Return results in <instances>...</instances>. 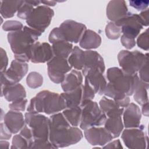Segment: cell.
Wrapping results in <instances>:
<instances>
[{
    "mask_svg": "<svg viewBox=\"0 0 149 149\" xmlns=\"http://www.w3.org/2000/svg\"><path fill=\"white\" fill-rule=\"evenodd\" d=\"M49 140L55 148H63L75 144L83 137L82 131L72 126L62 113L58 112L49 117Z\"/></svg>",
    "mask_w": 149,
    "mask_h": 149,
    "instance_id": "obj_1",
    "label": "cell"
},
{
    "mask_svg": "<svg viewBox=\"0 0 149 149\" xmlns=\"http://www.w3.org/2000/svg\"><path fill=\"white\" fill-rule=\"evenodd\" d=\"M42 35L40 32L25 26L20 30L8 33L7 38L15 59L27 62L30 61V49Z\"/></svg>",
    "mask_w": 149,
    "mask_h": 149,
    "instance_id": "obj_2",
    "label": "cell"
},
{
    "mask_svg": "<svg viewBox=\"0 0 149 149\" xmlns=\"http://www.w3.org/2000/svg\"><path fill=\"white\" fill-rule=\"evenodd\" d=\"M107 77L108 83L115 89L129 97L133 95L140 79L137 73L127 74L117 67L108 69Z\"/></svg>",
    "mask_w": 149,
    "mask_h": 149,
    "instance_id": "obj_3",
    "label": "cell"
},
{
    "mask_svg": "<svg viewBox=\"0 0 149 149\" xmlns=\"http://www.w3.org/2000/svg\"><path fill=\"white\" fill-rule=\"evenodd\" d=\"M148 59V53L136 50H122L118 54V60L121 69L127 74H137L145 61Z\"/></svg>",
    "mask_w": 149,
    "mask_h": 149,
    "instance_id": "obj_4",
    "label": "cell"
},
{
    "mask_svg": "<svg viewBox=\"0 0 149 149\" xmlns=\"http://www.w3.org/2000/svg\"><path fill=\"white\" fill-rule=\"evenodd\" d=\"M81 108V116L80 127L85 130L93 126H101L103 125L107 116L103 113L97 102L91 101Z\"/></svg>",
    "mask_w": 149,
    "mask_h": 149,
    "instance_id": "obj_5",
    "label": "cell"
},
{
    "mask_svg": "<svg viewBox=\"0 0 149 149\" xmlns=\"http://www.w3.org/2000/svg\"><path fill=\"white\" fill-rule=\"evenodd\" d=\"M25 123L31 130L33 140H49V118L40 113L26 112Z\"/></svg>",
    "mask_w": 149,
    "mask_h": 149,
    "instance_id": "obj_6",
    "label": "cell"
},
{
    "mask_svg": "<svg viewBox=\"0 0 149 149\" xmlns=\"http://www.w3.org/2000/svg\"><path fill=\"white\" fill-rule=\"evenodd\" d=\"M54 16L53 9L45 5H39L34 8L26 20V23L30 27L42 34L49 26Z\"/></svg>",
    "mask_w": 149,
    "mask_h": 149,
    "instance_id": "obj_7",
    "label": "cell"
},
{
    "mask_svg": "<svg viewBox=\"0 0 149 149\" xmlns=\"http://www.w3.org/2000/svg\"><path fill=\"white\" fill-rule=\"evenodd\" d=\"M86 29L84 24L70 19L63 21L58 27L61 41L70 43L79 42Z\"/></svg>",
    "mask_w": 149,
    "mask_h": 149,
    "instance_id": "obj_8",
    "label": "cell"
},
{
    "mask_svg": "<svg viewBox=\"0 0 149 149\" xmlns=\"http://www.w3.org/2000/svg\"><path fill=\"white\" fill-rule=\"evenodd\" d=\"M144 129L143 125H140L138 127L123 130L121 138L126 147L131 149L146 148L148 137Z\"/></svg>",
    "mask_w": 149,
    "mask_h": 149,
    "instance_id": "obj_9",
    "label": "cell"
},
{
    "mask_svg": "<svg viewBox=\"0 0 149 149\" xmlns=\"http://www.w3.org/2000/svg\"><path fill=\"white\" fill-rule=\"evenodd\" d=\"M37 95L41 100L43 112L47 115L58 113L66 108L65 101L61 94L42 90Z\"/></svg>",
    "mask_w": 149,
    "mask_h": 149,
    "instance_id": "obj_10",
    "label": "cell"
},
{
    "mask_svg": "<svg viewBox=\"0 0 149 149\" xmlns=\"http://www.w3.org/2000/svg\"><path fill=\"white\" fill-rule=\"evenodd\" d=\"M29 70L27 62L13 60L9 68L4 72H0L1 87L18 83L26 76Z\"/></svg>",
    "mask_w": 149,
    "mask_h": 149,
    "instance_id": "obj_11",
    "label": "cell"
},
{
    "mask_svg": "<svg viewBox=\"0 0 149 149\" xmlns=\"http://www.w3.org/2000/svg\"><path fill=\"white\" fill-rule=\"evenodd\" d=\"M72 68L66 58L54 56L47 62V72L49 79L56 84H60L64 79L65 75Z\"/></svg>",
    "mask_w": 149,
    "mask_h": 149,
    "instance_id": "obj_12",
    "label": "cell"
},
{
    "mask_svg": "<svg viewBox=\"0 0 149 149\" xmlns=\"http://www.w3.org/2000/svg\"><path fill=\"white\" fill-rule=\"evenodd\" d=\"M115 23L121 27L122 35L132 39H135L143 28L139 14L130 12L126 17Z\"/></svg>",
    "mask_w": 149,
    "mask_h": 149,
    "instance_id": "obj_13",
    "label": "cell"
},
{
    "mask_svg": "<svg viewBox=\"0 0 149 149\" xmlns=\"http://www.w3.org/2000/svg\"><path fill=\"white\" fill-rule=\"evenodd\" d=\"M84 135L87 141L93 146L103 147L113 139L104 127L101 126H93L85 129Z\"/></svg>",
    "mask_w": 149,
    "mask_h": 149,
    "instance_id": "obj_14",
    "label": "cell"
},
{
    "mask_svg": "<svg viewBox=\"0 0 149 149\" xmlns=\"http://www.w3.org/2000/svg\"><path fill=\"white\" fill-rule=\"evenodd\" d=\"M83 76L93 88L95 94H104L107 82L104 76L102 70L98 68H90L82 70Z\"/></svg>",
    "mask_w": 149,
    "mask_h": 149,
    "instance_id": "obj_15",
    "label": "cell"
},
{
    "mask_svg": "<svg viewBox=\"0 0 149 149\" xmlns=\"http://www.w3.org/2000/svg\"><path fill=\"white\" fill-rule=\"evenodd\" d=\"M30 61L34 63L48 62L54 56L52 46L48 42L37 41L30 49Z\"/></svg>",
    "mask_w": 149,
    "mask_h": 149,
    "instance_id": "obj_16",
    "label": "cell"
},
{
    "mask_svg": "<svg viewBox=\"0 0 149 149\" xmlns=\"http://www.w3.org/2000/svg\"><path fill=\"white\" fill-rule=\"evenodd\" d=\"M129 13L125 1H111L107 5L106 14L111 22L116 23L126 17Z\"/></svg>",
    "mask_w": 149,
    "mask_h": 149,
    "instance_id": "obj_17",
    "label": "cell"
},
{
    "mask_svg": "<svg viewBox=\"0 0 149 149\" xmlns=\"http://www.w3.org/2000/svg\"><path fill=\"white\" fill-rule=\"evenodd\" d=\"M122 115L123 125L126 128H135L140 125L141 112L136 104L130 102L123 110Z\"/></svg>",
    "mask_w": 149,
    "mask_h": 149,
    "instance_id": "obj_18",
    "label": "cell"
},
{
    "mask_svg": "<svg viewBox=\"0 0 149 149\" xmlns=\"http://www.w3.org/2000/svg\"><path fill=\"white\" fill-rule=\"evenodd\" d=\"M3 123L12 134H16L25 125L24 116L20 111H9L3 116Z\"/></svg>",
    "mask_w": 149,
    "mask_h": 149,
    "instance_id": "obj_19",
    "label": "cell"
},
{
    "mask_svg": "<svg viewBox=\"0 0 149 149\" xmlns=\"http://www.w3.org/2000/svg\"><path fill=\"white\" fill-rule=\"evenodd\" d=\"M1 97H4L9 102H14L26 97L25 88L19 83L1 87Z\"/></svg>",
    "mask_w": 149,
    "mask_h": 149,
    "instance_id": "obj_20",
    "label": "cell"
},
{
    "mask_svg": "<svg viewBox=\"0 0 149 149\" xmlns=\"http://www.w3.org/2000/svg\"><path fill=\"white\" fill-rule=\"evenodd\" d=\"M83 77L82 73L77 70H71L68 73L61 84L63 92L73 91L82 85Z\"/></svg>",
    "mask_w": 149,
    "mask_h": 149,
    "instance_id": "obj_21",
    "label": "cell"
},
{
    "mask_svg": "<svg viewBox=\"0 0 149 149\" xmlns=\"http://www.w3.org/2000/svg\"><path fill=\"white\" fill-rule=\"evenodd\" d=\"M102 42L101 36L95 31L86 29L80 41V47L87 50H91L98 48Z\"/></svg>",
    "mask_w": 149,
    "mask_h": 149,
    "instance_id": "obj_22",
    "label": "cell"
},
{
    "mask_svg": "<svg viewBox=\"0 0 149 149\" xmlns=\"http://www.w3.org/2000/svg\"><path fill=\"white\" fill-rule=\"evenodd\" d=\"M90 68H98L105 72V63L102 57L97 51L86 50L84 51V63L82 70Z\"/></svg>",
    "mask_w": 149,
    "mask_h": 149,
    "instance_id": "obj_23",
    "label": "cell"
},
{
    "mask_svg": "<svg viewBox=\"0 0 149 149\" xmlns=\"http://www.w3.org/2000/svg\"><path fill=\"white\" fill-rule=\"evenodd\" d=\"M99 107L107 118L113 116H122L124 110L123 108L120 107L112 99L107 98L106 96L102 97L100 100Z\"/></svg>",
    "mask_w": 149,
    "mask_h": 149,
    "instance_id": "obj_24",
    "label": "cell"
},
{
    "mask_svg": "<svg viewBox=\"0 0 149 149\" xmlns=\"http://www.w3.org/2000/svg\"><path fill=\"white\" fill-rule=\"evenodd\" d=\"M104 94L112 99L121 108H126L130 104L129 97L115 89L109 83L107 84Z\"/></svg>",
    "mask_w": 149,
    "mask_h": 149,
    "instance_id": "obj_25",
    "label": "cell"
},
{
    "mask_svg": "<svg viewBox=\"0 0 149 149\" xmlns=\"http://www.w3.org/2000/svg\"><path fill=\"white\" fill-rule=\"evenodd\" d=\"M122 116H113L107 118L104 127L112 135L113 139L118 137L122 132L124 127Z\"/></svg>",
    "mask_w": 149,
    "mask_h": 149,
    "instance_id": "obj_26",
    "label": "cell"
},
{
    "mask_svg": "<svg viewBox=\"0 0 149 149\" xmlns=\"http://www.w3.org/2000/svg\"><path fill=\"white\" fill-rule=\"evenodd\" d=\"M24 1H1V15L5 19L13 17L23 4Z\"/></svg>",
    "mask_w": 149,
    "mask_h": 149,
    "instance_id": "obj_27",
    "label": "cell"
},
{
    "mask_svg": "<svg viewBox=\"0 0 149 149\" xmlns=\"http://www.w3.org/2000/svg\"><path fill=\"white\" fill-rule=\"evenodd\" d=\"M82 91L83 85L73 91L63 92L61 94L65 101L66 108L80 105L82 98Z\"/></svg>",
    "mask_w": 149,
    "mask_h": 149,
    "instance_id": "obj_28",
    "label": "cell"
},
{
    "mask_svg": "<svg viewBox=\"0 0 149 149\" xmlns=\"http://www.w3.org/2000/svg\"><path fill=\"white\" fill-rule=\"evenodd\" d=\"M68 61L72 68L76 70H82L84 63V51L78 46H74L68 58Z\"/></svg>",
    "mask_w": 149,
    "mask_h": 149,
    "instance_id": "obj_29",
    "label": "cell"
},
{
    "mask_svg": "<svg viewBox=\"0 0 149 149\" xmlns=\"http://www.w3.org/2000/svg\"><path fill=\"white\" fill-rule=\"evenodd\" d=\"M149 83H146L139 79L134 91L133 94V98L138 104L143 105L144 104L148 102V90Z\"/></svg>",
    "mask_w": 149,
    "mask_h": 149,
    "instance_id": "obj_30",
    "label": "cell"
},
{
    "mask_svg": "<svg viewBox=\"0 0 149 149\" xmlns=\"http://www.w3.org/2000/svg\"><path fill=\"white\" fill-rule=\"evenodd\" d=\"M73 48L70 42L61 41L52 44V49L54 56H59L67 59L71 54Z\"/></svg>",
    "mask_w": 149,
    "mask_h": 149,
    "instance_id": "obj_31",
    "label": "cell"
},
{
    "mask_svg": "<svg viewBox=\"0 0 149 149\" xmlns=\"http://www.w3.org/2000/svg\"><path fill=\"white\" fill-rule=\"evenodd\" d=\"M62 113L72 126L77 127L80 125L81 116V108L80 106L65 108L63 110Z\"/></svg>",
    "mask_w": 149,
    "mask_h": 149,
    "instance_id": "obj_32",
    "label": "cell"
},
{
    "mask_svg": "<svg viewBox=\"0 0 149 149\" xmlns=\"http://www.w3.org/2000/svg\"><path fill=\"white\" fill-rule=\"evenodd\" d=\"M44 82L42 76L38 72H31L26 77V84L31 88L36 89L41 87Z\"/></svg>",
    "mask_w": 149,
    "mask_h": 149,
    "instance_id": "obj_33",
    "label": "cell"
},
{
    "mask_svg": "<svg viewBox=\"0 0 149 149\" xmlns=\"http://www.w3.org/2000/svg\"><path fill=\"white\" fill-rule=\"evenodd\" d=\"M95 93L90 84L89 82L85 79L84 84L83 86V91H82V98L81 102L80 104V107H82L84 105L87 104V102L93 101L95 97Z\"/></svg>",
    "mask_w": 149,
    "mask_h": 149,
    "instance_id": "obj_34",
    "label": "cell"
},
{
    "mask_svg": "<svg viewBox=\"0 0 149 149\" xmlns=\"http://www.w3.org/2000/svg\"><path fill=\"white\" fill-rule=\"evenodd\" d=\"M122 34L121 27L114 22H109L105 27V34L110 40H117L120 37Z\"/></svg>",
    "mask_w": 149,
    "mask_h": 149,
    "instance_id": "obj_35",
    "label": "cell"
},
{
    "mask_svg": "<svg viewBox=\"0 0 149 149\" xmlns=\"http://www.w3.org/2000/svg\"><path fill=\"white\" fill-rule=\"evenodd\" d=\"M11 148H30V146L27 140L21 134H16L13 136L12 141Z\"/></svg>",
    "mask_w": 149,
    "mask_h": 149,
    "instance_id": "obj_36",
    "label": "cell"
},
{
    "mask_svg": "<svg viewBox=\"0 0 149 149\" xmlns=\"http://www.w3.org/2000/svg\"><path fill=\"white\" fill-rule=\"evenodd\" d=\"M34 6L29 3L27 1H24L23 4L17 12V16L24 20H27L34 9Z\"/></svg>",
    "mask_w": 149,
    "mask_h": 149,
    "instance_id": "obj_37",
    "label": "cell"
},
{
    "mask_svg": "<svg viewBox=\"0 0 149 149\" xmlns=\"http://www.w3.org/2000/svg\"><path fill=\"white\" fill-rule=\"evenodd\" d=\"M137 46L145 51H148L149 49V37L148 29H147L143 33L140 34L136 41Z\"/></svg>",
    "mask_w": 149,
    "mask_h": 149,
    "instance_id": "obj_38",
    "label": "cell"
},
{
    "mask_svg": "<svg viewBox=\"0 0 149 149\" xmlns=\"http://www.w3.org/2000/svg\"><path fill=\"white\" fill-rule=\"evenodd\" d=\"M2 29L5 31H16L23 29V24L17 20H7L3 24Z\"/></svg>",
    "mask_w": 149,
    "mask_h": 149,
    "instance_id": "obj_39",
    "label": "cell"
},
{
    "mask_svg": "<svg viewBox=\"0 0 149 149\" xmlns=\"http://www.w3.org/2000/svg\"><path fill=\"white\" fill-rule=\"evenodd\" d=\"M27 103V100L23 98L9 104V108L10 110L16 111H24L26 107V104Z\"/></svg>",
    "mask_w": 149,
    "mask_h": 149,
    "instance_id": "obj_40",
    "label": "cell"
},
{
    "mask_svg": "<svg viewBox=\"0 0 149 149\" xmlns=\"http://www.w3.org/2000/svg\"><path fill=\"white\" fill-rule=\"evenodd\" d=\"M148 59H147L144 64L142 65V66L140 68L139 70L138 71L139 74V79L141 81L148 83Z\"/></svg>",
    "mask_w": 149,
    "mask_h": 149,
    "instance_id": "obj_41",
    "label": "cell"
},
{
    "mask_svg": "<svg viewBox=\"0 0 149 149\" xmlns=\"http://www.w3.org/2000/svg\"><path fill=\"white\" fill-rule=\"evenodd\" d=\"M129 5L137 10L143 11L146 10L148 7L149 1H143V0H136V1H129Z\"/></svg>",
    "mask_w": 149,
    "mask_h": 149,
    "instance_id": "obj_42",
    "label": "cell"
},
{
    "mask_svg": "<svg viewBox=\"0 0 149 149\" xmlns=\"http://www.w3.org/2000/svg\"><path fill=\"white\" fill-rule=\"evenodd\" d=\"M30 148H54L49 140H33Z\"/></svg>",
    "mask_w": 149,
    "mask_h": 149,
    "instance_id": "obj_43",
    "label": "cell"
},
{
    "mask_svg": "<svg viewBox=\"0 0 149 149\" xmlns=\"http://www.w3.org/2000/svg\"><path fill=\"white\" fill-rule=\"evenodd\" d=\"M20 134H21L24 139H26L27 140L31 147V144L33 141V136L30 128L27 125L25 124L24 127L20 131Z\"/></svg>",
    "mask_w": 149,
    "mask_h": 149,
    "instance_id": "obj_44",
    "label": "cell"
},
{
    "mask_svg": "<svg viewBox=\"0 0 149 149\" xmlns=\"http://www.w3.org/2000/svg\"><path fill=\"white\" fill-rule=\"evenodd\" d=\"M120 42L123 47H125L127 49H131L136 45L135 39L125 37L123 35L120 36Z\"/></svg>",
    "mask_w": 149,
    "mask_h": 149,
    "instance_id": "obj_45",
    "label": "cell"
},
{
    "mask_svg": "<svg viewBox=\"0 0 149 149\" xmlns=\"http://www.w3.org/2000/svg\"><path fill=\"white\" fill-rule=\"evenodd\" d=\"M8 65V58L5 49L1 48V68L0 72H4Z\"/></svg>",
    "mask_w": 149,
    "mask_h": 149,
    "instance_id": "obj_46",
    "label": "cell"
},
{
    "mask_svg": "<svg viewBox=\"0 0 149 149\" xmlns=\"http://www.w3.org/2000/svg\"><path fill=\"white\" fill-rule=\"evenodd\" d=\"M1 140H9L12 137V133L6 127L3 122L1 123Z\"/></svg>",
    "mask_w": 149,
    "mask_h": 149,
    "instance_id": "obj_47",
    "label": "cell"
},
{
    "mask_svg": "<svg viewBox=\"0 0 149 149\" xmlns=\"http://www.w3.org/2000/svg\"><path fill=\"white\" fill-rule=\"evenodd\" d=\"M139 16L140 17V20L141 23L144 26H148V9H146L144 10L141 11L139 14Z\"/></svg>",
    "mask_w": 149,
    "mask_h": 149,
    "instance_id": "obj_48",
    "label": "cell"
},
{
    "mask_svg": "<svg viewBox=\"0 0 149 149\" xmlns=\"http://www.w3.org/2000/svg\"><path fill=\"white\" fill-rule=\"evenodd\" d=\"M102 148H122L123 147L121 145V143H120V141L119 139L118 140H114V141H112L111 142H109L107 144H105V146H104L102 147Z\"/></svg>",
    "mask_w": 149,
    "mask_h": 149,
    "instance_id": "obj_49",
    "label": "cell"
},
{
    "mask_svg": "<svg viewBox=\"0 0 149 149\" xmlns=\"http://www.w3.org/2000/svg\"><path fill=\"white\" fill-rule=\"evenodd\" d=\"M142 113L146 117L148 116V102L142 105Z\"/></svg>",
    "mask_w": 149,
    "mask_h": 149,
    "instance_id": "obj_50",
    "label": "cell"
},
{
    "mask_svg": "<svg viewBox=\"0 0 149 149\" xmlns=\"http://www.w3.org/2000/svg\"><path fill=\"white\" fill-rule=\"evenodd\" d=\"M41 3L47 6H54L56 4V1H42Z\"/></svg>",
    "mask_w": 149,
    "mask_h": 149,
    "instance_id": "obj_51",
    "label": "cell"
},
{
    "mask_svg": "<svg viewBox=\"0 0 149 149\" xmlns=\"http://www.w3.org/2000/svg\"><path fill=\"white\" fill-rule=\"evenodd\" d=\"M9 143L7 141H5V140H1V148H9Z\"/></svg>",
    "mask_w": 149,
    "mask_h": 149,
    "instance_id": "obj_52",
    "label": "cell"
},
{
    "mask_svg": "<svg viewBox=\"0 0 149 149\" xmlns=\"http://www.w3.org/2000/svg\"><path fill=\"white\" fill-rule=\"evenodd\" d=\"M27 2L31 5H33L34 7H37L41 3L40 1H27Z\"/></svg>",
    "mask_w": 149,
    "mask_h": 149,
    "instance_id": "obj_53",
    "label": "cell"
}]
</instances>
